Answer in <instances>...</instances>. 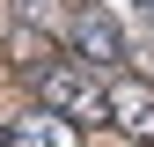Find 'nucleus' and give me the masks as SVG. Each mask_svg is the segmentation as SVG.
<instances>
[{
    "mask_svg": "<svg viewBox=\"0 0 154 147\" xmlns=\"http://www.w3.org/2000/svg\"><path fill=\"white\" fill-rule=\"evenodd\" d=\"M29 81H37V103L44 110H59V118H73V125H110V103H103V88H95L88 66L51 59V66H37Z\"/></svg>",
    "mask_w": 154,
    "mask_h": 147,
    "instance_id": "nucleus-1",
    "label": "nucleus"
},
{
    "mask_svg": "<svg viewBox=\"0 0 154 147\" xmlns=\"http://www.w3.org/2000/svg\"><path fill=\"white\" fill-rule=\"evenodd\" d=\"M103 103H110V125H118L125 140L154 147V88L140 81V74H110V81H103Z\"/></svg>",
    "mask_w": 154,
    "mask_h": 147,
    "instance_id": "nucleus-2",
    "label": "nucleus"
},
{
    "mask_svg": "<svg viewBox=\"0 0 154 147\" xmlns=\"http://www.w3.org/2000/svg\"><path fill=\"white\" fill-rule=\"evenodd\" d=\"M73 52L95 59V66H118V59H125V30L110 22L103 8H73Z\"/></svg>",
    "mask_w": 154,
    "mask_h": 147,
    "instance_id": "nucleus-3",
    "label": "nucleus"
},
{
    "mask_svg": "<svg viewBox=\"0 0 154 147\" xmlns=\"http://www.w3.org/2000/svg\"><path fill=\"white\" fill-rule=\"evenodd\" d=\"M8 140L15 147H81V125L37 103V110H22V118H8Z\"/></svg>",
    "mask_w": 154,
    "mask_h": 147,
    "instance_id": "nucleus-4",
    "label": "nucleus"
},
{
    "mask_svg": "<svg viewBox=\"0 0 154 147\" xmlns=\"http://www.w3.org/2000/svg\"><path fill=\"white\" fill-rule=\"evenodd\" d=\"M8 59L22 66V74H37V66H51V44H44V30H8Z\"/></svg>",
    "mask_w": 154,
    "mask_h": 147,
    "instance_id": "nucleus-5",
    "label": "nucleus"
},
{
    "mask_svg": "<svg viewBox=\"0 0 154 147\" xmlns=\"http://www.w3.org/2000/svg\"><path fill=\"white\" fill-rule=\"evenodd\" d=\"M44 8H51V0H22V15H44Z\"/></svg>",
    "mask_w": 154,
    "mask_h": 147,
    "instance_id": "nucleus-6",
    "label": "nucleus"
},
{
    "mask_svg": "<svg viewBox=\"0 0 154 147\" xmlns=\"http://www.w3.org/2000/svg\"><path fill=\"white\" fill-rule=\"evenodd\" d=\"M0 147H15V140H8V125H0Z\"/></svg>",
    "mask_w": 154,
    "mask_h": 147,
    "instance_id": "nucleus-7",
    "label": "nucleus"
}]
</instances>
